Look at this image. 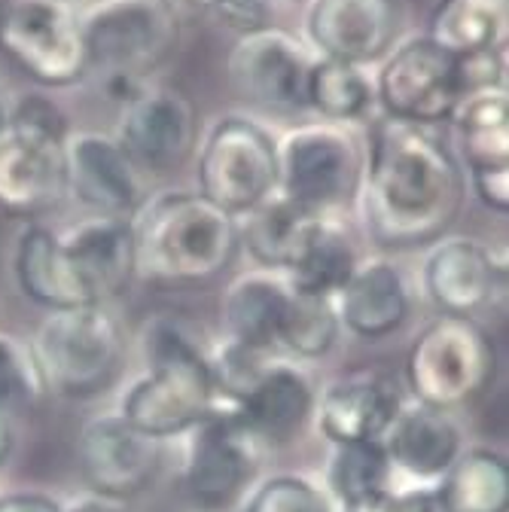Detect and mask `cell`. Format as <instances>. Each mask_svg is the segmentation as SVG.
Instances as JSON below:
<instances>
[{
  "label": "cell",
  "mask_w": 509,
  "mask_h": 512,
  "mask_svg": "<svg viewBox=\"0 0 509 512\" xmlns=\"http://www.w3.org/2000/svg\"><path fill=\"white\" fill-rule=\"evenodd\" d=\"M363 220L381 247H421L449 229L464 202V177L430 125L378 119L363 168Z\"/></svg>",
  "instance_id": "obj_1"
},
{
  "label": "cell",
  "mask_w": 509,
  "mask_h": 512,
  "mask_svg": "<svg viewBox=\"0 0 509 512\" xmlns=\"http://www.w3.org/2000/svg\"><path fill=\"white\" fill-rule=\"evenodd\" d=\"M135 229L138 272L156 284H202L217 278L235 256V217L202 192H171L156 199Z\"/></svg>",
  "instance_id": "obj_2"
},
{
  "label": "cell",
  "mask_w": 509,
  "mask_h": 512,
  "mask_svg": "<svg viewBox=\"0 0 509 512\" xmlns=\"http://www.w3.org/2000/svg\"><path fill=\"white\" fill-rule=\"evenodd\" d=\"M150 372L122 400V418L153 439L199 427L214 412V372L199 345L177 324H153L147 333Z\"/></svg>",
  "instance_id": "obj_3"
},
{
  "label": "cell",
  "mask_w": 509,
  "mask_h": 512,
  "mask_svg": "<svg viewBox=\"0 0 509 512\" xmlns=\"http://www.w3.org/2000/svg\"><path fill=\"white\" fill-rule=\"evenodd\" d=\"M122 354L119 320L101 302H92L52 311L37 330L31 360L43 388L68 400H86L110 388Z\"/></svg>",
  "instance_id": "obj_4"
},
{
  "label": "cell",
  "mask_w": 509,
  "mask_h": 512,
  "mask_svg": "<svg viewBox=\"0 0 509 512\" xmlns=\"http://www.w3.org/2000/svg\"><path fill=\"white\" fill-rule=\"evenodd\" d=\"M497 351L473 317L439 314L406 357L409 388L421 406L449 412L473 403L494 381Z\"/></svg>",
  "instance_id": "obj_5"
},
{
  "label": "cell",
  "mask_w": 509,
  "mask_h": 512,
  "mask_svg": "<svg viewBox=\"0 0 509 512\" xmlns=\"http://www.w3.org/2000/svg\"><path fill=\"white\" fill-rule=\"evenodd\" d=\"M0 52L49 89L74 86L89 71L83 22L68 0H4Z\"/></svg>",
  "instance_id": "obj_6"
},
{
  "label": "cell",
  "mask_w": 509,
  "mask_h": 512,
  "mask_svg": "<svg viewBox=\"0 0 509 512\" xmlns=\"http://www.w3.org/2000/svg\"><path fill=\"white\" fill-rule=\"evenodd\" d=\"M80 22L89 68L107 77L144 80L180 40L168 0H101Z\"/></svg>",
  "instance_id": "obj_7"
},
{
  "label": "cell",
  "mask_w": 509,
  "mask_h": 512,
  "mask_svg": "<svg viewBox=\"0 0 509 512\" xmlns=\"http://www.w3.org/2000/svg\"><path fill=\"white\" fill-rule=\"evenodd\" d=\"M199 186L229 217L253 211L278 189V144L257 122L226 116L199 156Z\"/></svg>",
  "instance_id": "obj_8"
},
{
  "label": "cell",
  "mask_w": 509,
  "mask_h": 512,
  "mask_svg": "<svg viewBox=\"0 0 509 512\" xmlns=\"http://www.w3.org/2000/svg\"><path fill=\"white\" fill-rule=\"evenodd\" d=\"M363 156L336 125H302L278 144V192L308 214L354 196Z\"/></svg>",
  "instance_id": "obj_9"
},
{
  "label": "cell",
  "mask_w": 509,
  "mask_h": 512,
  "mask_svg": "<svg viewBox=\"0 0 509 512\" xmlns=\"http://www.w3.org/2000/svg\"><path fill=\"white\" fill-rule=\"evenodd\" d=\"M375 98L391 119L415 125L452 119L458 104L464 101L458 58L427 37L406 40L381 64Z\"/></svg>",
  "instance_id": "obj_10"
},
{
  "label": "cell",
  "mask_w": 509,
  "mask_h": 512,
  "mask_svg": "<svg viewBox=\"0 0 509 512\" xmlns=\"http://www.w3.org/2000/svg\"><path fill=\"white\" fill-rule=\"evenodd\" d=\"M311 52L281 28H260L238 37L229 55V80L238 95L278 113L308 107Z\"/></svg>",
  "instance_id": "obj_11"
},
{
  "label": "cell",
  "mask_w": 509,
  "mask_h": 512,
  "mask_svg": "<svg viewBox=\"0 0 509 512\" xmlns=\"http://www.w3.org/2000/svg\"><path fill=\"white\" fill-rule=\"evenodd\" d=\"M196 138V107L177 89H141L129 104H122L116 141L138 171L171 174L183 168L196 150Z\"/></svg>",
  "instance_id": "obj_12"
},
{
  "label": "cell",
  "mask_w": 509,
  "mask_h": 512,
  "mask_svg": "<svg viewBox=\"0 0 509 512\" xmlns=\"http://www.w3.org/2000/svg\"><path fill=\"white\" fill-rule=\"evenodd\" d=\"M159 439L141 433L122 415H101L83 427L80 470L89 488L110 500L135 497L159 473Z\"/></svg>",
  "instance_id": "obj_13"
},
{
  "label": "cell",
  "mask_w": 509,
  "mask_h": 512,
  "mask_svg": "<svg viewBox=\"0 0 509 512\" xmlns=\"http://www.w3.org/2000/svg\"><path fill=\"white\" fill-rule=\"evenodd\" d=\"M400 22V0H311L305 31L321 58L363 68L394 49Z\"/></svg>",
  "instance_id": "obj_14"
},
{
  "label": "cell",
  "mask_w": 509,
  "mask_h": 512,
  "mask_svg": "<svg viewBox=\"0 0 509 512\" xmlns=\"http://www.w3.org/2000/svg\"><path fill=\"white\" fill-rule=\"evenodd\" d=\"M253 439L238 415L211 412L193 427L186 461V485L205 506H229L253 473Z\"/></svg>",
  "instance_id": "obj_15"
},
{
  "label": "cell",
  "mask_w": 509,
  "mask_h": 512,
  "mask_svg": "<svg viewBox=\"0 0 509 512\" xmlns=\"http://www.w3.org/2000/svg\"><path fill=\"white\" fill-rule=\"evenodd\" d=\"M65 183L98 217H125L141 199V177L116 138L98 132L68 135Z\"/></svg>",
  "instance_id": "obj_16"
},
{
  "label": "cell",
  "mask_w": 509,
  "mask_h": 512,
  "mask_svg": "<svg viewBox=\"0 0 509 512\" xmlns=\"http://www.w3.org/2000/svg\"><path fill=\"white\" fill-rule=\"evenodd\" d=\"M65 192V144L10 128L0 135V208L34 217L58 205Z\"/></svg>",
  "instance_id": "obj_17"
},
{
  "label": "cell",
  "mask_w": 509,
  "mask_h": 512,
  "mask_svg": "<svg viewBox=\"0 0 509 512\" xmlns=\"http://www.w3.org/2000/svg\"><path fill=\"white\" fill-rule=\"evenodd\" d=\"M503 269L479 241H439L424 263V290L442 314L470 317L491 302Z\"/></svg>",
  "instance_id": "obj_18"
},
{
  "label": "cell",
  "mask_w": 509,
  "mask_h": 512,
  "mask_svg": "<svg viewBox=\"0 0 509 512\" xmlns=\"http://www.w3.org/2000/svg\"><path fill=\"white\" fill-rule=\"evenodd\" d=\"M65 247L95 302L119 296L138 272L135 229L125 217H92L65 238Z\"/></svg>",
  "instance_id": "obj_19"
},
{
  "label": "cell",
  "mask_w": 509,
  "mask_h": 512,
  "mask_svg": "<svg viewBox=\"0 0 509 512\" xmlns=\"http://www.w3.org/2000/svg\"><path fill=\"white\" fill-rule=\"evenodd\" d=\"M400 412V394L391 381L375 375L345 378L321 397V430L336 445L381 439Z\"/></svg>",
  "instance_id": "obj_20"
},
{
  "label": "cell",
  "mask_w": 509,
  "mask_h": 512,
  "mask_svg": "<svg viewBox=\"0 0 509 512\" xmlns=\"http://www.w3.org/2000/svg\"><path fill=\"white\" fill-rule=\"evenodd\" d=\"M16 278L28 299L49 311L92 305V293L83 284L65 241L43 226L22 232L16 247Z\"/></svg>",
  "instance_id": "obj_21"
},
{
  "label": "cell",
  "mask_w": 509,
  "mask_h": 512,
  "mask_svg": "<svg viewBox=\"0 0 509 512\" xmlns=\"http://www.w3.org/2000/svg\"><path fill=\"white\" fill-rule=\"evenodd\" d=\"M314 409L308 378L287 363H269L257 384L238 403L235 415L253 439L287 442L293 439Z\"/></svg>",
  "instance_id": "obj_22"
},
{
  "label": "cell",
  "mask_w": 509,
  "mask_h": 512,
  "mask_svg": "<svg viewBox=\"0 0 509 512\" xmlns=\"http://www.w3.org/2000/svg\"><path fill=\"white\" fill-rule=\"evenodd\" d=\"M339 320L360 339H385L403 327L409 314L406 281L397 266L372 260L354 269L339 293Z\"/></svg>",
  "instance_id": "obj_23"
},
{
  "label": "cell",
  "mask_w": 509,
  "mask_h": 512,
  "mask_svg": "<svg viewBox=\"0 0 509 512\" xmlns=\"http://www.w3.org/2000/svg\"><path fill=\"white\" fill-rule=\"evenodd\" d=\"M385 448L394 467L418 479H436L445 476V470L458 461L461 433L445 412L415 406L397 415L394 427L388 430Z\"/></svg>",
  "instance_id": "obj_24"
},
{
  "label": "cell",
  "mask_w": 509,
  "mask_h": 512,
  "mask_svg": "<svg viewBox=\"0 0 509 512\" xmlns=\"http://www.w3.org/2000/svg\"><path fill=\"white\" fill-rule=\"evenodd\" d=\"M290 299V284L278 281L275 275L253 272L238 278L223 299V324L229 339L244 345L269 351L278 342V327Z\"/></svg>",
  "instance_id": "obj_25"
},
{
  "label": "cell",
  "mask_w": 509,
  "mask_h": 512,
  "mask_svg": "<svg viewBox=\"0 0 509 512\" xmlns=\"http://www.w3.org/2000/svg\"><path fill=\"white\" fill-rule=\"evenodd\" d=\"M506 37L509 0H442L427 28V40L455 58L503 52Z\"/></svg>",
  "instance_id": "obj_26"
},
{
  "label": "cell",
  "mask_w": 509,
  "mask_h": 512,
  "mask_svg": "<svg viewBox=\"0 0 509 512\" xmlns=\"http://www.w3.org/2000/svg\"><path fill=\"white\" fill-rule=\"evenodd\" d=\"M321 214H308L275 189L266 202L247 211V223L238 232L253 260L269 269H290Z\"/></svg>",
  "instance_id": "obj_27"
},
{
  "label": "cell",
  "mask_w": 509,
  "mask_h": 512,
  "mask_svg": "<svg viewBox=\"0 0 509 512\" xmlns=\"http://www.w3.org/2000/svg\"><path fill=\"white\" fill-rule=\"evenodd\" d=\"M470 174L509 171V98L506 89H485L467 95L455 116Z\"/></svg>",
  "instance_id": "obj_28"
},
{
  "label": "cell",
  "mask_w": 509,
  "mask_h": 512,
  "mask_svg": "<svg viewBox=\"0 0 509 512\" xmlns=\"http://www.w3.org/2000/svg\"><path fill=\"white\" fill-rule=\"evenodd\" d=\"M445 512H506L509 509V464L488 448H473L445 470L436 488Z\"/></svg>",
  "instance_id": "obj_29"
},
{
  "label": "cell",
  "mask_w": 509,
  "mask_h": 512,
  "mask_svg": "<svg viewBox=\"0 0 509 512\" xmlns=\"http://www.w3.org/2000/svg\"><path fill=\"white\" fill-rule=\"evenodd\" d=\"M354 269H357V256L345 232L327 220H317L296 256V263L287 272H290V287L296 293L333 299L336 293H342Z\"/></svg>",
  "instance_id": "obj_30"
},
{
  "label": "cell",
  "mask_w": 509,
  "mask_h": 512,
  "mask_svg": "<svg viewBox=\"0 0 509 512\" xmlns=\"http://www.w3.org/2000/svg\"><path fill=\"white\" fill-rule=\"evenodd\" d=\"M375 101V83L363 68L336 58H314L308 77V107L324 119H360Z\"/></svg>",
  "instance_id": "obj_31"
},
{
  "label": "cell",
  "mask_w": 509,
  "mask_h": 512,
  "mask_svg": "<svg viewBox=\"0 0 509 512\" xmlns=\"http://www.w3.org/2000/svg\"><path fill=\"white\" fill-rule=\"evenodd\" d=\"M391 467L394 464H391L388 448L381 439L345 442V445H336L327 482H330L333 494L345 506H351V503H360L366 497L388 491Z\"/></svg>",
  "instance_id": "obj_32"
},
{
  "label": "cell",
  "mask_w": 509,
  "mask_h": 512,
  "mask_svg": "<svg viewBox=\"0 0 509 512\" xmlns=\"http://www.w3.org/2000/svg\"><path fill=\"white\" fill-rule=\"evenodd\" d=\"M339 339V314L333 299L296 293L290 287V299L278 327V342L296 357H324Z\"/></svg>",
  "instance_id": "obj_33"
},
{
  "label": "cell",
  "mask_w": 509,
  "mask_h": 512,
  "mask_svg": "<svg viewBox=\"0 0 509 512\" xmlns=\"http://www.w3.org/2000/svg\"><path fill=\"white\" fill-rule=\"evenodd\" d=\"M244 512H330V503L302 476H275L253 491Z\"/></svg>",
  "instance_id": "obj_34"
},
{
  "label": "cell",
  "mask_w": 509,
  "mask_h": 512,
  "mask_svg": "<svg viewBox=\"0 0 509 512\" xmlns=\"http://www.w3.org/2000/svg\"><path fill=\"white\" fill-rule=\"evenodd\" d=\"M40 388L43 384L34 360L25 357V351L13 339L0 336V412L13 415L28 409Z\"/></svg>",
  "instance_id": "obj_35"
},
{
  "label": "cell",
  "mask_w": 509,
  "mask_h": 512,
  "mask_svg": "<svg viewBox=\"0 0 509 512\" xmlns=\"http://www.w3.org/2000/svg\"><path fill=\"white\" fill-rule=\"evenodd\" d=\"M266 351L257 348H244L238 342H229L220 354L217 363H211L214 372V388L223 391L226 397H232L235 403H241L247 397V391L257 384V378L269 369V363L263 360Z\"/></svg>",
  "instance_id": "obj_36"
},
{
  "label": "cell",
  "mask_w": 509,
  "mask_h": 512,
  "mask_svg": "<svg viewBox=\"0 0 509 512\" xmlns=\"http://www.w3.org/2000/svg\"><path fill=\"white\" fill-rule=\"evenodd\" d=\"M7 128L19 135H31V138H43V141H55L65 144L68 141V119L58 110V104H52L49 98L40 95H28L16 104L13 113H7Z\"/></svg>",
  "instance_id": "obj_37"
},
{
  "label": "cell",
  "mask_w": 509,
  "mask_h": 512,
  "mask_svg": "<svg viewBox=\"0 0 509 512\" xmlns=\"http://www.w3.org/2000/svg\"><path fill=\"white\" fill-rule=\"evenodd\" d=\"M345 512H445L436 491L415 488V491H381L360 503L345 506Z\"/></svg>",
  "instance_id": "obj_38"
},
{
  "label": "cell",
  "mask_w": 509,
  "mask_h": 512,
  "mask_svg": "<svg viewBox=\"0 0 509 512\" xmlns=\"http://www.w3.org/2000/svg\"><path fill=\"white\" fill-rule=\"evenodd\" d=\"M217 13L232 28H238L241 34L260 31V28L269 25V4H266V0H220Z\"/></svg>",
  "instance_id": "obj_39"
},
{
  "label": "cell",
  "mask_w": 509,
  "mask_h": 512,
  "mask_svg": "<svg viewBox=\"0 0 509 512\" xmlns=\"http://www.w3.org/2000/svg\"><path fill=\"white\" fill-rule=\"evenodd\" d=\"M476 196L491 208L506 214L509 211V171H485V174H470Z\"/></svg>",
  "instance_id": "obj_40"
},
{
  "label": "cell",
  "mask_w": 509,
  "mask_h": 512,
  "mask_svg": "<svg viewBox=\"0 0 509 512\" xmlns=\"http://www.w3.org/2000/svg\"><path fill=\"white\" fill-rule=\"evenodd\" d=\"M0 512H65L46 494H10L0 500Z\"/></svg>",
  "instance_id": "obj_41"
},
{
  "label": "cell",
  "mask_w": 509,
  "mask_h": 512,
  "mask_svg": "<svg viewBox=\"0 0 509 512\" xmlns=\"http://www.w3.org/2000/svg\"><path fill=\"white\" fill-rule=\"evenodd\" d=\"M13 445H16V436H13V421L7 412H0V467H4L13 455Z\"/></svg>",
  "instance_id": "obj_42"
},
{
  "label": "cell",
  "mask_w": 509,
  "mask_h": 512,
  "mask_svg": "<svg viewBox=\"0 0 509 512\" xmlns=\"http://www.w3.org/2000/svg\"><path fill=\"white\" fill-rule=\"evenodd\" d=\"M180 4L199 7V10H217V4H220V0H180Z\"/></svg>",
  "instance_id": "obj_43"
},
{
  "label": "cell",
  "mask_w": 509,
  "mask_h": 512,
  "mask_svg": "<svg viewBox=\"0 0 509 512\" xmlns=\"http://www.w3.org/2000/svg\"><path fill=\"white\" fill-rule=\"evenodd\" d=\"M7 132V110H4V104H0V135Z\"/></svg>",
  "instance_id": "obj_44"
},
{
  "label": "cell",
  "mask_w": 509,
  "mask_h": 512,
  "mask_svg": "<svg viewBox=\"0 0 509 512\" xmlns=\"http://www.w3.org/2000/svg\"><path fill=\"white\" fill-rule=\"evenodd\" d=\"M77 512H110V509H101V506H86V509H77Z\"/></svg>",
  "instance_id": "obj_45"
}]
</instances>
